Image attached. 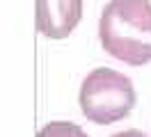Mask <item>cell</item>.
<instances>
[{"instance_id":"5b68a950","label":"cell","mask_w":151,"mask_h":137,"mask_svg":"<svg viewBox=\"0 0 151 137\" xmlns=\"http://www.w3.org/2000/svg\"><path fill=\"white\" fill-rule=\"evenodd\" d=\"M112 137H147V135L137 128H128V130H122V133H114Z\"/></svg>"},{"instance_id":"6da1fadb","label":"cell","mask_w":151,"mask_h":137,"mask_svg":"<svg viewBox=\"0 0 151 137\" xmlns=\"http://www.w3.org/2000/svg\"><path fill=\"white\" fill-rule=\"evenodd\" d=\"M99 41L128 66L151 62V0H110L99 16Z\"/></svg>"},{"instance_id":"3957f363","label":"cell","mask_w":151,"mask_h":137,"mask_svg":"<svg viewBox=\"0 0 151 137\" xmlns=\"http://www.w3.org/2000/svg\"><path fill=\"white\" fill-rule=\"evenodd\" d=\"M85 0H35V23L39 34L60 41L73 32L83 21Z\"/></svg>"},{"instance_id":"277c9868","label":"cell","mask_w":151,"mask_h":137,"mask_svg":"<svg viewBox=\"0 0 151 137\" xmlns=\"http://www.w3.org/2000/svg\"><path fill=\"white\" fill-rule=\"evenodd\" d=\"M37 137H89L78 126L71 121H48L37 130Z\"/></svg>"},{"instance_id":"7a4b0ae2","label":"cell","mask_w":151,"mask_h":137,"mask_svg":"<svg viewBox=\"0 0 151 137\" xmlns=\"http://www.w3.org/2000/svg\"><path fill=\"white\" fill-rule=\"evenodd\" d=\"M137 103L133 80L122 71L99 66L80 82L78 105L83 117L96 126H110L126 119Z\"/></svg>"}]
</instances>
